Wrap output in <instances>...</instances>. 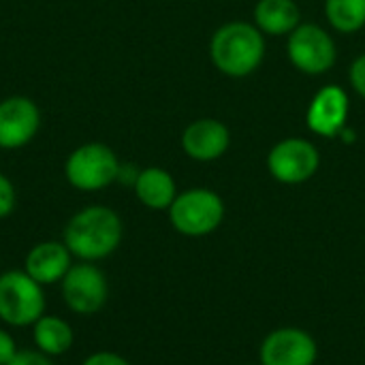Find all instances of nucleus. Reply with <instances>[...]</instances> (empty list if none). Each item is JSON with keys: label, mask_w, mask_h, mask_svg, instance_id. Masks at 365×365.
Masks as SVG:
<instances>
[{"label": "nucleus", "mask_w": 365, "mask_h": 365, "mask_svg": "<svg viewBox=\"0 0 365 365\" xmlns=\"http://www.w3.org/2000/svg\"><path fill=\"white\" fill-rule=\"evenodd\" d=\"M124 235L122 218L107 205H88L75 212L62 231V242L71 255L86 263H96L111 257Z\"/></svg>", "instance_id": "obj_1"}, {"label": "nucleus", "mask_w": 365, "mask_h": 365, "mask_svg": "<svg viewBox=\"0 0 365 365\" xmlns=\"http://www.w3.org/2000/svg\"><path fill=\"white\" fill-rule=\"evenodd\" d=\"M210 58L220 73L229 77H246L255 73L265 58L263 32L246 21H229L214 32L210 41Z\"/></svg>", "instance_id": "obj_2"}, {"label": "nucleus", "mask_w": 365, "mask_h": 365, "mask_svg": "<svg viewBox=\"0 0 365 365\" xmlns=\"http://www.w3.org/2000/svg\"><path fill=\"white\" fill-rule=\"evenodd\" d=\"M118 154L101 141L77 145L64 160V178L79 192H98L118 182Z\"/></svg>", "instance_id": "obj_3"}, {"label": "nucleus", "mask_w": 365, "mask_h": 365, "mask_svg": "<svg viewBox=\"0 0 365 365\" xmlns=\"http://www.w3.org/2000/svg\"><path fill=\"white\" fill-rule=\"evenodd\" d=\"M169 222L186 237H203L214 233L225 218V203L218 192L210 188H188L178 192L171 203Z\"/></svg>", "instance_id": "obj_4"}, {"label": "nucleus", "mask_w": 365, "mask_h": 365, "mask_svg": "<svg viewBox=\"0 0 365 365\" xmlns=\"http://www.w3.org/2000/svg\"><path fill=\"white\" fill-rule=\"evenodd\" d=\"M45 291L24 269L0 274V321L11 327H32L45 314Z\"/></svg>", "instance_id": "obj_5"}, {"label": "nucleus", "mask_w": 365, "mask_h": 365, "mask_svg": "<svg viewBox=\"0 0 365 365\" xmlns=\"http://www.w3.org/2000/svg\"><path fill=\"white\" fill-rule=\"evenodd\" d=\"M60 293L66 308L81 317L101 312L109 299V282L105 272L94 263H73L60 282Z\"/></svg>", "instance_id": "obj_6"}, {"label": "nucleus", "mask_w": 365, "mask_h": 365, "mask_svg": "<svg viewBox=\"0 0 365 365\" xmlns=\"http://www.w3.org/2000/svg\"><path fill=\"white\" fill-rule=\"evenodd\" d=\"M287 53L291 64L306 75L327 73L338 58L331 34L317 24H299L289 34Z\"/></svg>", "instance_id": "obj_7"}, {"label": "nucleus", "mask_w": 365, "mask_h": 365, "mask_svg": "<svg viewBox=\"0 0 365 365\" xmlns=\"http://www.w3.org/2000/svg\"><path fill=\"white\" fill-rule=\"evenodd\" d=\"M321 165L317 145L308 139L289 137L278 141L267 154V169L280 184H304Z\"/></svg>", "instance_id": "obj_8"}, {"label": "nucleus", "mask_w": 365, "mask_h": 365, "mask_svg": "<svg viewBox=\"0 0 365 365\" xmlns=\"http://www.w3.org/2000/svg\"><path fill=\"white\" fill-rule=\"evenodd\" d=\"M41 128V109L30 96L13 94L0 101V150H21Z\"/></svg>", "instance_id": "obj_9"}, {"label": "nucleus", "mask_w": 365, "mask_h": 365, "mask_svg": "<svg viewBox=\"0 0 365 365\" xmlns=\"http://www.w3.org/2000/svg\"><path fill=\"white\" fill-rule=\"evenodd\" d=\"M319 357L317 340L299 327H282L267 334L261 344V365H314Z\"/></svg>", "instance_id": "obj_10"}, {"label": "nucleus", "mask_w": 365, "mask_h": 365, "mask_svg": "<svg viewBox=\"0 0 365 365\" xmlns=\"http://www.w3.org/2000/svg\"><path fill=\"white\" fill-rule=\"evenodd\" d=\"M351 105L349 94L340 86H325L321 88L306 113V124L314 135L321 137H336L349 118Z\"/></svg>", "instance_id": "obj_11"}, {"label": "nucleus", "mask_w": 365, "mask_h": 365, "mask_svg": "<svg viewBox=\"0 0 365 365\" xmlns=\"http://www.w3.org/2000/svg\"><path fill=\"white\" fill-rule=\"evenodd\" d=\"M231 145L229 128L214 118H201L188 124L182 133V150L199 163L218 160Z\"/></svg>", "instance_id": "obj_12"}, {"label": "nucleus", "mask_w": 365, "mask_h": 365, "mask_svg": "<svg viewBox=\"0 0 365 365\" xmlns=\"http://www.w3.org/2000/svg\"><path fill=\"white\" fill-rule=\"evenodd\" d=\"M73 267V255L64 242L47 240L32 246L24 259V272L38 284H60L66 272Z\"/></svg>", "instance_id": "obj_13"}, {"label": "nucleus", "mask_w": 365, "mask_h": 365, "mask_svg": "<svg viewBox=\"0 0 365 365\" xmlns=\"http://www.w3.org/2000/svg\"><path fill=\"white\" fill-rule=\"evenodd\" d=\"M133 190H135L139 203L145 205L148 210H154V212L169 210L171 203L178 197L175 180L163 167H145V169H141Z\"/></svg>", "instance_id": "obj_14"}, {"label": "nucleus", "mask_w": 365, "mask_h": 365, "mask_svg": "<svg viewBox=\"0 0 365 365\" xmlns=\"http://www.w3.org/2000/svg\"><path fill=\"white\" fill-rule=\"evenodd\" d=\"M302 21L295 0H259L255 6V26L269 36L291 34Z\"/></svg>", "instance_id": "obj_15"}, {"label": "nucleus", "mask_w": 365, "mask_h": 365, "mask_svg": "<svg viewBox=\"0 0 365 365\" xmlns=\"http://www.w3.org/2000/svg\"><path fill=\"white\" fill-rule=\"evenodd\" d=\"M32 340L41 353L49 357H60L71 351L75 334H73V327L64 319L53 317V314H43L32 325Z\"/></svg>", "instance_id": "obj_16"}, {"label": "nucleus", "mask_w": 365, "mask_h": 365, "mask_svg": "<svg viewBox=\"0 0 365 365\" xmlns=\"http://www.w3.org/2000/svg\"><path fill=\"white\" fill-rule=\"evenodd\" d=\"M325 17L334 30L353 34L365 26V0H325Z\"/></svg>", "instance_id": "obj_17"}, {"label": "nucleus", "mask_w": 365, "mask_h": 365, "mask_svg": "<svg viewBox=\"0 0 365 365\" xmlns=\"http://www.w3.org/2000/svg\"><path fill=\"white\" fill-rule=\"evenodd\" d=\"M15 205H17V192H15V186L13 182L0 171V220L2 218H9L13 212H15Z\"/></svg>", "instance_id": "obj_18"}, {"label": "nucleus", "mask_w": 365, "mask_h": 365, "mask_svg": "<svg viewBox=\"0 0 365 365\" xmlns=\"http://www.w3.org/2000/svg\"><path fill=\"white\" fill-rule=\"evenodd\" d=\"M6 365H53L51 357L41 353L38 349L32 351V349H17V353L13 355V359Z\"/></svg>", "instance_id": "obj_19"}, {"label": "nucleus", "mask_w": 365, "mask_h": 365, "mask_svg": "<svg viewBox=\"0 0 365 365\" xmlns=\"http://www.w3.org/2000/svg\"><path fill=\"white\" fill-rule=\"evenodd\" d=\"M349 77H351L353 90H355L361 98H365V53H361L359 58H355V62L351 64Z\"/></svg>", "instance_id": "obj_20"}, {"label": "nucleus", "mask_w": 365, "mask_h": 365, "mask_svg": "<svg viewBox=\"0 0 365 365\" xmlns=\"http://www.w3.org/2000/svg\"><path fill=\"white\" fill-rule=\"evenodd\" d=\"M81 365H130L122 355L118 353H111V351H98V353H92L83 359Z\"/></svg>", "instance_id": "obj_21"}, {"label": "nucleus", "mask_w": 365, "mask_h": 365, "mask_svg": "<svg viewBox=\"0 0 365 365\" xmlns=\"http://www.w3.org/2000/svg\"><path fill=\"white\" fill-rule=\"evenodd\" d=\"M17 353V344L13 340V336L4 329H0V365H6L13 355Z\"/></svg>", "instance_id": "obj_22"}, {"label": "nucleus", "mask_w": 365, "mask_h": 365, "mask_svg": "<svg viewBox=\"0 0 365 365\" xmlns=\"http://www.w3.org/2000/svg\"><path fill=\"white\" fill-rule=\"evenodd\" d=\"M139 171L141 169H137V167H133V165H120V173H118V182L120 184H124V186H135V182H137V175H139Z\"/></svg>", "instance_id": "obj_23"}]
</instances>
